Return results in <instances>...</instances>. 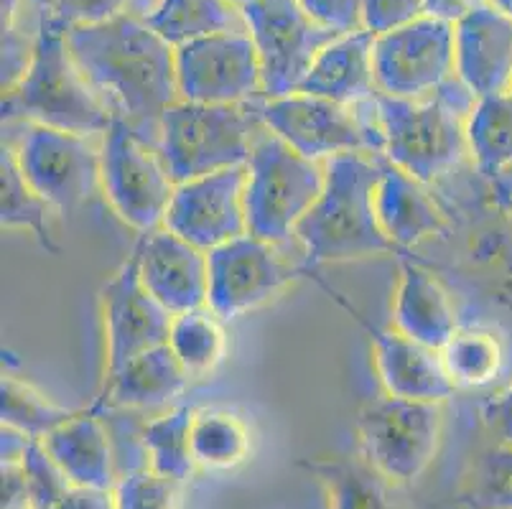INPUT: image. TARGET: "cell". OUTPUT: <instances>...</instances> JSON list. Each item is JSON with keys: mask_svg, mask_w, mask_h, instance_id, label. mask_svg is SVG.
Here are the masks:
<instances>
[{"mask_svg": "<svg viewBox=\"0 0 512 509\" xmlns=\"http://www.w3.org/2000/svg\"><path fill=\"white\" fill-rule=\"evenodd\" d=\"M41 443L72 484L90 489H115L113 451L100 418L92 410L74 413L67 423L46 433Z\"/></svg>", "mask_w": 512, "mask_h": 509, "instance_id": "obj_21", "label": "cell"}, {"mask_svg": "<svg viewBox=\"0 0 512 509\" xmlns=\"http://www.w3.org/2000/svg\"><path fill=\"white\" fill-rule=\"evenodd\" d=\"M456 79L474 97L512 92V18L492 3L477 6L454 26Z\"/></svg>", "mask_w": 512, "mask_h": 509, "instance_id": "obj_18", "label": "cell"}, {"mask_svg": "<svg viewBox=\"0 0 512 509\" xmlns=\"http://www.w3.org/2000/svg\"><path fill=\"white\" fill-rule=\"evenodd\" d=\"M299 3L316 21L334 28L337 34H349L362 28L360 0H299Z\"/></svg>", "mask_w": 512, "mask_h": 509, "instance_id": "obj_38", "label": "cell"}, {"mask_svg": "<svg viewBox=\"0 0 512 509\" xmlns=\"http://www.w3.org/2000/svg\"><path fill=\"white\" fill-rule=\"evenodd\" d=\"M372 105L388 161L421 184L446 174L469 151L467 123L462 115L474 110L477 97L459 79L454 95H446L444 84L431 102L403 100L377 90Z\"/></svg>", "mask_w": 512, "mask_h": 509, "instance_id": "obj_4", "label": "cell"}, {"mask_svg": "<svg viewBox=\"0 0 512 509\" xmlns=\"http://www.w3.org/2000/svg\"><path fill=\"white\" fill-rule=\"evenodd\" d=\"M375 209L380 227L395 247H413L444 230V214L423 191L421 181L390 161L380 171Z\"/></svg>", "mask_w": 512, "mask_h": 509, "instance_id": "obj_22", "label": "cell"}, {"mask_svg": "<svg viewBox=\"0 0 512 509\" xmlns=\"http://www.w3.org/2000/svg\"><path fill=\"white\" fill-rule=\"evenodd\" d=\"M469 509H512V446L497 443L477 456L464 482Z\"/></svg>", "mask_w": 512, "mask_h": 509, "instance_id": "obj_34", "label": "cell"}, {"mask_svg": "<svg viewBox=\"0 0 512 509\" xmlns=\"http://www.w3.org/2000/svg\"><path fill=\"white\" fill-rule=\"evenodd\" d=\"M441 359L456 387H484L500 375L505 352L492 331L459 329L441 349Z\"/></svg>", "mask_w": 512, "mask_h": 509, "instance_id": "obj_32", "label": "cell"}, {"mask_svg": "<svg viewBox=\"0 0 512 509\" xmlns=\"http://www.w3.org/2000/svg\"><path fill=\"white\" fill-rule=\"evenodd\" d=\"M49 204L31 189L16 161V153L3 148L0 156V224L3 230H29L49 252H57L46 227Z\"/></svg>", "mask_w": 512, "mask_h": 509, "instance_id": "obj_31", "label": "cell"}, {"mask_svg": "<svg viewBox=\"0 0 512 509\" xmlns=\"http://www.w3.org/2000/svg\"><path fill=\"white\" fill-rule=\"evenodd\" d=\"M255 107L263 128L309 161L380 148V143L372 140L370 128L352 115L347 105L296 92L278 100L255 102Z\"/></svg>", "mask_w": 512, "mask_h": 509, "instance_id": "obj_13", "label": "cell"}, {"mask_svg": "<svg viewBox=\"0 0 512 509\" xmlns=\"http://www.w3.org/2000/svg\"><path fill=\"white\" fill-rule=\"evenodd\" d=\"M194 415L197 413L192 408L181 405L143 428V448L151 461V469L176 484L186 482L197 466L192 454Z\"/></svg>", "mask_w": 512, "mask_h": 509, "instance_id": "obj_28", "label": "cell"}, {"mask_svg": "<svg viewBox=\"0 0 512 509\" xmlns=\"http://www.w3.org/2000/svg\"><path fill=\"white\" fill-rule=\"evenodd\" d=\"M192 454L204 469H235L250 454L248 428L225 410H202L192 423Z\"/></svg>", "mask_w": 512, "mask_h": 509, "instance_id": "obj_30", "label": "cell"}, {"mask_svg": "<svg viewBox=\"0 0 512 509\" xmlns=\"http://www.w3.org/2000/svg\"><path fill=\"white\" fill-rule=\"evenodd\" d=\"M143 18L174 49L204 36L245 28L242 11L230 0H156Z\"/></svg>", "mask_w": 512, "mask_h": 509, "instance_id": "obj_25", "label": "cell"}, {"mask_svg": "<svg viewBox=\"0 0 512 509\" xmlns=\"http://www.w3.org/2000/svg\"><path fill=\"white\" fill-rule=\"evenodd\" d=\"M176 487L153 469L133 471L115 484V509H176Z\"/></svg>", "mask_w": 512, "mask_h": 509, "instance_id": "obj_35", "label": "cell"}, {"mask_svg": "<svg viewBox=\"0 0 512 509\" xmlns=\"http://www.w3.org/2000/svg\"><path fill=\"white\" fill-rule=\"evenodd\" d=\"M77 410H67L46 400L36 387L18 377L6 375L0 382V418L3 426L16 428L29 438H44L54 428L67 423Z\"/></svg>", "mask_w": 512, "mask_h": 509, "instance_id": "obj_33", "label": "cell"}, {"mask_svg": "<svg viewBox=\"0 0 512 509\" xmlns=\"http://www.w3.org/2000/svg\"><path fill=\"white\" fill-rule=\"evenodd\" d=\"M3 118H21L77 135L105 133L113 123L110 107L74 64L67 23L49 8H41L39 39L29 69L11 92H3Z\"/></svg>", "mask_w": 512, "mask_h": 509, "instance_id": "obj_3", "label": "cell"}, {"mask_svg": "<svg viewBox=\"0 0 512 509\" xmlns=\"http://www.w3.org/2000/svg\"><path fill=\"white\" fill-rule=\"evenodd\" d=\"M230 3L235 8H245V6H250V3H255V0H230Z\"/></svg>", "mask_w": 512, "mask_h": 509, "instance_id": "obj_44", "label": "cell"}, {"mask_svg": "<svg viewBox=\"0 0 512 509\" xmlns=\"http://www.w3.org/2000/svg\"><path fill=\"white\" fill-rule=\"evenodd\" d=\"M304 469L319 479L327 492L329 509H393L385 479L370 461L332 456V459L304 461Z\"/></svg>", "mask_w": 512, "mask_h": 509, "instance_id": "obj_26", "label": "cell"}, {"mask_svg": "<svg viewBox=\"0 0 512 509\" xmlns=\"http://www.w3.org/2000/svg\"><path fill=\"white\" fill-rule=\"evenodd\" d=\"M395 329L431 349H444L459 331L449 293L431 273L413 263L400 265L395 296Z\"/></svg>", "mask_w": 512, "mask_h": 509, "instance_id": "obj_23", "label": "cell"}, {"mask_svg": "<svg viewBox=\"0 0 512 509\" xmlns=\"http://www.w3.org/2000/svg\"><path fill=\"white\" fill-rule=\"evenodd\" d=\"M100 174L102 191L125 224L138 232L158 230V224H164L176 184L158 151H151L143 135L123 118H113L102 133Z\"/></svg>", "mask_w": 512, "mask_h": 509, "instance_id": "obj_9", "label": "cell"}, {"mask_svg": "<svg viewBox=\"0 0 512 509\" xmlns=\"http://www.w3.org/2000/svg\"><path fill=\"white\" fill-rule=\"evenodd\" d=\"M467 146L487 179L512 166V92L479 97L467 118Z\"/></svg>", "mask_w": 512, "mask_h": 509, "instance_id": "obj_27", "label": "cell"}, {"mask_svg": "<svg viewBox=\"0 0 512 509\" xmlns=\"http://www.w3.org/2000/svg\"><path fill=\"white\" fill-rule=\"evenodd\" d=\"M240 11L258 49L265 100L296 95L316 56L342 36L316 21L299 0H255Z\"/></svg>", "mask_w": 512, "mask_h": 509, "instance_id": "obj_7", "label": "cell"}, {"mask_svg": "<svg viewBox=\"0 0 512 509\" xmlns=\"http://www.w3.org/2000/svg\"><path fill=\"white\" fill-rule=\"evenodd\" d=\"M456 77L454 26L418 18L375 39L377 90L390 97L418 100L439 92Z\"/></svg>", "mask_w": 512, "mask_h": 509, "instance_id": "obj_12", "label": "cell"}, {"mask_svg": "<svg viewBox=\"0 0 512 509\" xmlns=\"http://www.w3.org/2000/svg\"><path fill=\"white\" fill-rule=\"evenodd\" d=\"M133 258L143 286L171 316L207 306L209 252L181 240L166 227H158L143 232Z\"/></svg>", "mask_w": 512, "mask_h": 509, "instance_id": "obj_17", "label": "cell"}, {"mask_svg": "<svg viewBox=\"0 0 512 509\" xmlns=\"http://www.w3.org/2000/svg\"><path fill=\"white\" fill-rule=\"evenodd\" d=\"M0 509H31L29 476L23 461H0Z\"/></svg>", "mask_w": 512, "mask_h": 509, "instance_id": "obj_39", "label": "cell"}, {"mask_svg": "<svg viewBox=\"0 0 512 509\" xmlns=\"http://www.w3.org/2000/svg\"><path fill=\"white\" fill-rule=\"evenodd\" d=\"M46 509H115V497L113 489H90L72 484Z\"/></svg>", "mask_w": 512, "mask_h": 509, "instance_id": "obj_40", "label": "cell"}, {"mask_svg": "<svg viewBox=\"0 0 512 509\" xmlns=\"http://www.w3.org/2000/svg\"><path fill=\"white\" fill-rule=\"evenodd\" d=\"M484 426L497 436V441L512 446V385L502 395L482 408Z\"/></svg>", "mask_w": 512, "mask_h": 509, "instance_id": "obj_41", "label": "cell"}, {"mask_svg": "<svg viewBox=\"0 0 512 509\" xmlns=\"http://www.w3.org/2000/svg\"><path fill=\"white\" fill-rule=\"evenodd\" d=\"M423 18V0H360V21L365 31L383 36Z\"/></svg>", "mask_w": 512, "mask_h": 509, "instance_id": "obj_36", "label": "cell"}, {"mask_svg": "<svg viewBox=\"0 0 512 509\" xmlns=\"http://www.w3.org/2000/svg\"><path fill=\"white\" fill-rule=\"evenodd\" d=\"M176 84L181 100L202 105H245L263 95L258 49L248 28L179 46Z\"/></svg>", "mask_w": 512, "mask_h": 509, "instance_id": "obj_10", "label": "cell"}, {"mask_svg": "<svg viewBox=\"0 0 512 509\" xmlns=\"http://www.w3.org/2000/svg\"><path fill=\"white\" fill-rule=\"evenodd\" d=\"M479 0H423V16L456 26Z\"/></svg>", "mask_w": 512, "mask_h": 509, "instance_id": "obj_42", "label": "cell"}, {"mask_svg": "<svg viewBox=\"0 0 512 509\" xmlns=\"http://www.w3.org/2000/svg\"><path fill=\"white\" fill-rule=\"evenodd\" d=\"M324 171L327 181L319 202L296 227L309 265L344 263L398 250L380 227L375 209L383 163L365 153H344L329 158Z\"/></svg>", "mask_w": 512, "mask_h": 509, "instance_id": "obj_2", "label": "cell"}, {"mask_svg": "<svg viewBox=\"0 0 512 509\" xmlns=\"http://www.w3.org/2000/svg\"><path fill=\"white\" fill-rule=\"evenodd\" d=\"M107 336V375L123 370L130 359L169 344L174 316L143 286L136 258H130L102 288Z\"/></svg>", "mask_w": 512, "mask_h": 509, "instance_id": "obj_16", "label": "cell"}, {"mask_svg": "<svg viewBox=\"0 0 512 509\" xmlns=\"http://www.w3.org/2000/svg\"><path fill=\"white\" fill-rule=\"evenodd\" d=\"M375 344L377 375L385 392L393 398L444 403L456 390L441 359L439 349L416 342L411 336L395 331H380L367 326Z\"/></svg>", "mask_w": 512, "mask_h": 509, "instance_id": "obj_19", "label": "cell"}, {"mask_svg": "<svg viewBox=\"0 0 512 509\" xmlns=\"http://www.w3.org/2000/svg\"><path fill=\"white\" fill-rule=\"evenodd\" d=\"M74 64L115 118L130 128H156L161 115L179 102L176 49L146 23L141 13H120L90 26H67Z\"/></svg>", "mask_w": 512, "mask_h": 509, "instance_id": "obj_1", "label": "cell"}, {"mask_svg": "<svg viewBox=\"0 0 512 509\" xmlns=\"http://www.w3.org/2000/svg\"><path fill=\"white\" fill-rule=\"evenodd\" d=\"M245 179L248 235L265 242H283L296 235L301 219L319 202L327 171L293 151L278 135L255 138Z\"/></svg>", "mask_w": 512, "mask_h": 509, "instance_id": "obj_6", "label": "cell"}, {"mask_svg": "<svg viewBox=\"0 0 512 509\" xmlns=\"http://www.w3.org/2000/svg\"><path fill=\"white\" fill-rule=\"evenodd\" d=\"M441 405L426 400L377 398L357 415L362 456L395 484H411L439 451Z\"/></svg>", "mask_w": 512, "mask_h": 509, "instance_id": "obj_8", "label": "cell"}, {"mask_svg": "<svg viewBox=\"0 0 512 509\" xmlns=\"http://www.w3.org/2000/svg\"><path fill=\"white\" fill-rule=\"evenodd\" d=\"M258 123L255 102L202 105L179 100L161 115L156 151L174 184H184L225 168L248 166Z\"/></svg>", "mask_w": 512, "mask_h": 509, "instance_id": "obj_5", "label": "cell"}, {"mask_svg": "<svg viewBox=\"0 0 512 509\" xmlns=\"http://www.w3.org/2000/svg\"><path fill=\"white\" fill-rule=\"evenodd\" d=\"M245 179L248 168L235 166L176 184L164 227L204 252L248 235Z\"/></svg>", "mask_w": 512, "mask_h": 509, "instance_id": "obj_14", "label": "cell"}, {"mask_svg": "<svg viewBox=\"0 0 512 509\" xmlns=\"http://www.w3.org/2000/svg\"><path fill=\"white\" fill-rule=\"evenodd\" d=\"M487 3H492V6L497 8V11H502L505 16L512 18V0H487Z\"/></svg>", "mask_w": 512, "mask_h": 509, "instance_id": "obj_43", "label": "cell"}, {"mask_svg": "<svg viewBox=\"0 0 512 509\" xmlns=\"http://www.w3.org/2000/svg\"><path fill=\"white\" fill-rule=\"evenodd\" d=\"M130 0H46V6L67 26H90L128 13Z\"/></svg>", "mask_w": 512, "mask_h": 509, "instance_id": "obj_37", "label": "cell"}, {"mask_svg": "<svg viewBox=\"0 0 512 509\" xmlns=\"http://www.w3.org/2000/svg\"><path fill=\"white\" fill-rule=\"evenodd\" d=\"M169 347L186 375H209L225 354V334H222L220 316H214L207 306L174 316L169 331Z\"/></svg>", "mask_w": 512, "mask_h": 509, "instance_id": "obj_29", "label": "cell"}, {"mask_svg": "<svg viewBox=\"0 0 512 509\" xmlns=\"http://www.w3.org/2000/svg\"><path fill=\"white\" fill-rule=\"evenodd\" d=\"M375 39L365 28L337 36L316 56L299 92L347 107L370 100L377 92Z\"/></svg>", "mask_w": 512, "mask_h": 509, "instance_id": "obj_20", "label": "cell"}, {"mask_svg": "<svg viewBox=\"0 0 512 509\" xmlns=\"http://www.w3.org/2000/svg\"><path fill=\"white\" fill-rule=\"evenodd\" d=\"M16 161L31 189L62 214L77 212L102 186L100 153L87 143V135L31 123Z\"/></svg>", "mask_w": 512, "mask_h": 509, "instance_id": "obj_11", "label": "cell"}, {"mask_svg": "<svg viewBox=\"0 0 512 509\" xmlns=\"http://www.w3.org/2000/svg\"><path fill=\"white\" fill-rule=\"evenodd\" d=\"M293 270L278 258L273 242L242 235L209 252L207 308L220 319H237L271 301Z\"/></svg>", "mask_w": 512, "mask_h": 509, "instance_id": "obj_15", "label": "cell"}, {"mask_svg": "<svg viewBox=\"0 0 512 509\" xmlns=\"http://www.w3.org/2000/svg\"><path fill=\"white\" fill-rule=\"evenodd\" d=\"M189 375L169 344L130 359L123 370L107 375L105 403L110 408H158L184 392Z\"/></svg>", "mask_w": 512, "mask_h": 509, "instance_id": "obj_24", "label": "cell"}, {"mask_svg": "<svg viewBox=\"0 0 512 509\" xmlns=\"http://www.w3.org/2000/svg\"><path fill=\"white\" fill-rule=\"evenodd\" d=\"M510 219H512V207H510Z\"/></svg>", "mask_w": 512, "mask_h": 509, "instance_id": "obj_45", "label": "cell"}]
</instances>
